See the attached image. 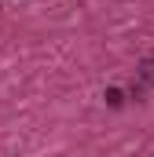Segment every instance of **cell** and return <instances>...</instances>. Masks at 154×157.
I'll use <instances>...</instances> for the list:
<instances>
[{
	"instance_id": "obj_2",
	"label": "cell",
	"mask_w": 154,
	"mask_h": 157,
	"mask_svg": "<svg viewBox=\"0 0 154 157\" xmlns=\"http://www.w3.org/2000/svg\"><path fill=\"white\" fill-rule=\"evenodd\" d=\"M103 99H107V106H125V91H121V88H107V95H103Z\"/></svg>"
},
{
	"instance_id": "obj_1",
	"label": "cell",
	"mask_w": 154,
	"mask_h": 157,
	"mask_svg": "<svg viewBox=\"0 0 154 157\" xmlns=\"http://www.w3.org/2000/svg\"><path fill=\"white\" fill-rule=\"evenodd\" d=\"M136 77H140V84H143V88H154V59H143V62H140Z\"/></svg>"
}]
</instances>
